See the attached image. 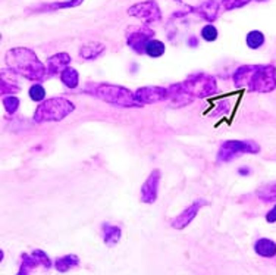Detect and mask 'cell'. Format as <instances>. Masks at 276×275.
<instances>
[{
    "instance_id": "obj_18",
    "label": "cell",
    "mask_w": 276,
    "mask_h": 275,
    "mask_svg": "<svg viewBox=\"0 0 276 275\" xmlns=\"http://www.w3.org/2000/svg\"><path fill=\"white\" fill-rule=\"evenodd\" d=\"M79 265V258L75 256V255H68V256H62V258H57L55 262L56 271L59 273H68L71 268H75Z\"/></svg>"
},
{
    "instance_id": "obj_16",
    "label": "cell",
    "mask_w": 276,
    "mask_h": 275,
    "mask_svg": "<svg viewBox=\"0 0 276 275\" xmlns=\"http://www.w3.org/2000/svg\"><path fill=\"white\" fill-rule=\"evenodd\" d=\"M254 252L262 258H275L276 243L269 238H259L254 243Z\"/></svg>"
},
{
    "instance_id": "obj_10",
    "label": "cell",
    "mask_w": 276,
    "mask_h": 275,
    "mask_svg": "<svg viewBox=\"0 0 276 275\" xmlns=\"http://www.w3.org/2000/svg\"><path fill=\"white\" fill-rule=\"evenodd\" d=\"M135 97L141 105H155L159 102H165L169 97V90L165 87H141L135 92Z\"/></svg>"
},
{
    "instance_id": "obj_9",
    "label": "cell",
    "mask_w": 276,
    "mask_h": 275,
    "mask_svg": "<svg viewBox=\"0 0 276 275\" xmlns=\"http://www.w3.org/2000/svg\"><path fill=\"white\" fill-rule=\"evenodd\" d=\"M52 261L49 259V256L43 252V250H34L31 255L28 253H24L22 255V262H21V267H19V275H25L33 273L37 267H43L46 270H50L52 268Z\"/></svg>"
},
{
    "instance_id": "obj_32",
    "label": "cell",
    "mask_w": 276,
    "mask_h": 275,
    "mask_svg": "<svg viewBox=\"0 0 276 275\" xmlns=\"http://www.w3.org/2000/svg\"><path fill=\"white\" fill-rule=\"evenodd\" d=\"M238 174H239V175H242V177H247V175L250 174V168H247V166L239 168V169H238Z\"/></svg>"
},
{
    "instance_id": "obj_12",
    "label": "cell",
    "mask_w": 276,
    "mask_h": 275,
    "mask_svg": "<svg viewBox=\"0 0 276 275\" xmlns=\"http://www.w3.org/2000/svg\"><path fill=\"white\" fill-rule=\"evenodd\" d=\"M204 205H209V202H206L204 199H198V200H196L194 203H191L181 215H178L176 218H173V220L170 221V227L172 228H175V229H182V228H185V227H188L193 220L197 217V214H198V211H200V208H203Z\"/></svg>"
},
{
    "instance_id": "obj_15",
    "label": "cell",
    "mask_w": 276,
    "mask_h": 275,
    "mask_svg": "<svg viewBox=\"0 0 276 275\" xmlns=\"http://www.w3.org/2000/svg\"><path fill=\"white\" fill-rule=\"evenodd\" d=\"M69 63H71V56L68 53H57V55L49 57L47 63H46L49 77H55L57 74H62L68 68Z\"/></svg>"
},
{
    "instance_id": "obj_8",
    "label": "cell",
    "mask_w": 276,
    "mask_h": 275,
    "mask_svg": "<svg viewBox=\"0 0 276 275\" xmlns=\"http://www.w3.org/2000/svg\"><path fill=\"white\" fill-rule=\"evenodd\" d=\"M155 31L147 25L141 27H129L126 30V43L137 53H146V46L150 40H153Z\"/></svg>"
},
{
    "instance_id": "obj_25",
    "label": "cell",
    "mask_w": 276,
    "mask_h": 275,
    "mask_svg": "<svg viewBox=\"0 0 276 275\" xmlns=\"http://www.w3.org/2000/svg\"><path fill=\"white\" fill-rule=\"evenodd\" d=\"M28 94H30L31 100H34V102H43L44 97H46V90L43 89L41 84H34V86H31Z\"/></svg>"
},
{
    "instance_id": "obj_34",
    "label": "cell",
    "mask_w": 276,
    "mask_h": 275,
    "mask_svg": "<svg viewBox=\"0 0 276 275\" xmlns=\"http://www.w3.org/2000/svg\"><path fill=\"white\" fill-rule=\"evenodd\" d=\"M257 1H268V0H257Z\"/></svg>"
},
{
    "instance_id": "obj_11",
    "label": "cell",
    "mask_w": 276,
    "mask_h": 275,
    "mask_svg": "<svg viewBox=\"0 0 276 275\" xmlns=\"http://www.w3.org/2000/svg\"><path fill=\"white\" fill-rule=\"evenodd\" d=\"M159 183H160V171L153 169L152 174L147 177L146 183L141 187V202L143 203H155L158 200V191H159Z\"/></svg>"
},
{
    "instance_id": "obj_3",
    "label": "cell",
    "mask_w": 276,
    "mask_h": 275,
    "mask_svg": "<svg viewBox=\"0 0 276 275\" xmlns=\"http://www.w3.org/2000/svg\"><path fill=\"white\" fill-rule=\"evenodd\" d=\"M88 93L93 94L94 97L120 108H141L143 105L137 100L135 93L129 92L125 87L116 86V84H108V83H100L94 84L90 89L87 87Z\"/></svg>"
},
{
    "instance_id": "obj_31",
    "label": "cell",
    "mask_w": 276,
    "mask_h": 275,
    "mask_svg": "<svg viewBox=\"0 0 276 275\" xmlns=\"http://www.w3.org/2000/svg\"><path fill=\"white\" fill-rule=\"evenodd\" d=\"M266 221L269 222V224H274L276 222V205L266 214Z\"/></svg>"
},
{
    "instance_id": "obj_6",
    "label": "cell",
    "mask_w": 276,
    "mask_h": 275,
    "mask_svg": "<svg viewBox=\"0 0 276 275\" xmlns=\"http://www.w3.org/2000/svg\"><path fill=\"white\" fill-rule=\"evenodd\" d=\"M257 155L260 153V146L256 141L251 140H228L223 141L219 152H218V161L219 162H231L235 158L241 155Z\"/></svg>"
},
{
    "instance_id": "obj_35",
    "label": "cell",
    "mask_w": 276,
    "mask_h": 275,
    "mask_svg": "<svg viewBox=\"0 0 276 275\" xmlns=\"http://www.w3.org/2000/svg\"><path fill=\"white\" fill-rule=\"evenodd\" d=\"M176 1H181V0H176Z\"/></svg>"
},
{
    "instance_id": "obj_20",
    "label": "cell",
    "mask_w": 276,
    "mask_h": 275,
    "mask_svg": "<svg viewBox=\"0 0 276 275\" xmlns=\"http://www.w3.org/2000/svg\"><path fill=\"white\" fill-rule=\"evenodd\" d=\"M256 194H257V197H259L262 202H266V203L276 202V181L262 185V187L257 190Z\"/></svg>"
},
{
    "instance_id": "obj_30",
    "label": "cell",
    "mask_w": 276,
    "mask_h": 275,
    "mask_svg": "<svg viewBox=\"0 0 276 275\" xmlns=\"http://www.w3.org/2000/svg\"><path fill=\"white\" fill-rule=\"evenodd\" d=\"M219 109L216 108V110L212 113V116H221L222 113H225V112H228V109H229V106H228V102L226 100H222L221 103H219Z\"/></svg>"
},
{
    "instance_id": "obj_33",
    "label": "cell",
    "mask_w": 276,
    "mask_h": 275,
    "mask_svg": "<svg viewBox=\"0 0 276 275\" xmlns=\"http://www.w3.org/2000/svg\"><path fill=\"white\" fill-rule=\"evenodd\" d=\"M188 45H190V46H197L198 42H197V39H190V40H188Z\"/></svg>"
},
{
    "instance_id": "obj_4",
    "label": "cell",
    "mask_w": 276,
    "mask_h": 275,
    "mask_svg": "<svg viewBox=\"0 0 276 275\" xmlns=\"http://www.w3.org/2000/svg\"><path fill=\"white\" fill-rule=\"evenodd\" d=\"M75 110V106L72 102H69L65 97H53L41 102V105L36 109L34 121L41 122H57L65 119L69 113Z\"/></svg>"
},
{
    "instance_id": "obj_28",
    "label": "cell",
    "mask_w": 276,
    "mask_h": 275,
    "mask_svg": "<svg viewBox=\"0 0 276 275\" xmlns=\"http://www.w3.org/2000/svg\"><path fill=\"white\" fill-rule=\"evenodd\" d=\"M251 0H222L223 3V7L226 10H234V9H238V7H242L245 4H248Z\"/></svg>"
},
{
    "instance_id": "obj_7",
    "label": "cell",
    "mask_w": 276,
    "mask_h": 275,
    "mask_svg": "<svg viewBox=\"0 0 276 275\" xmlns=\"http://www.w3.org/2000/svg\"><path fill=\"white\" fill-rule=\"evenodd\" d=\"M128 15L141 19L144 25L159 22L162 19V12H160L159 4L156 3V0H147V1L137 3V4L131 6L128 9Z\"/></svg>"
},
{
    "instance_id": "obj_14",
    "label": "cell",
    "mask_w": 276,
    "mask_h": 275,
    "mask_svg": "<svg viewBox=\"0 0 276 275\" xmlns=\"http://www.w3.org/2000/svg\"><path fill=\"white\" fill-rule=\"evenodd\" d=\"M219 1L218 0H206L197 7H191V10L198 15L201 19L207 22H215L219 16Z\"/></svg>"
},
{
    "instance_id": "obj_23",
    "label": "cell",
    "mask_w": 276,
    "mask_h": 275,
    "mask_svg": "<svg viewBox=\"0 0 276 275\" xmlns=\"http://www.w3.org/2000/svg\"><path fill=\"white\" fill-rule=\"evenodd\" d=\"M146 53L150 57H159L165 53V45L159 40H150L146 46Z\"/></svg>"
},
{
    "instance_id": "obj_5",
    "label": "cell",
    "mask_w": 276,
    "mask_h": 275,
    "mask_svg": "<svg viewBox=\"0 0 276 275\" xmlns=\"http://www.w3.org/2000/svg\"><path fill=\"white\" fill-rule=\"evenodd\" d=\"M185 92H188L194 99H204L216 94L218 92V83L213 75L204 74V72H196L187 77L184 83H181Z\"/></svg>"
},
{
    "instance_id": "obj_2",
    "label": "cell",
    "mask_w": 276,
    "mask_h": 275,
    "mask_svg": "<svg viewBox=\"0 0 276 275\" xmlns=\"http://www.w3.org/2000/svg\"><path fill=\"white\" fill-rule=\"evenodd\" d=\"M4 60L12 72L24 77L25 80L41 83L46 78H49L46 65H43L41 60H39V57L31 49L27 47L10 49L6 52Z\"/></svg>"
},
{
    "instance_id": "obj_13",
    "label": "cell",
    "mask_w": 276,
    "mask_h": 275,
    "mask_svg": "<svg viewBox=\"0 0 276 275\" xmlns=\"http://www.w3.org/2000/svg\"><path fill=\"white\" fill-rule=\"evenodd\" d=\"M169 90V97L167 100L170 102V105L173 108H182V106H187L190 103L194 102V97L184 90V87L181 86V83L178 84H172L170 87H167Z\"/></svg>"
},
{
    "instance_id": "obj_26",
    "label": "cell",
    "mask_w": 276,
    "mask_h": 275,
    "mask_svg": "<svg viewBox=\"0 0 276 275\" xmlns=\"http://www.w3.org/2000/svg\"><path fill=\"white\" fill-rule=\"evenodd\" d=\"M3 106L7 113H15L19 108V99L15 96H6L3 97Z\"/></svg>"
},
{
    "instance_id": "obj_27",
    "label": "cell",
    "mask_w": 276,
    "mask_h": 275,
    "mask_svg": "<svg viewBox=\"0 0 276 275\" xmlns=\"http://www.w3.org/2000/svg\"><path fill=\"white\" fill-rule=\"evenodd\" d=\"M201 37H203L206 42H215V40L218 39V30H216V27L212 25V24L203 27V30H201Z\"/></svg>"
},
{
    "instance_id": "obj_29",
    "label": "cell",
    "mask_w": 276,
    "mask_h": 275,
    "mask_svg": "<svg viewBox=\"0 0 276 275\" xmlns=\"http://www.w3.org/2000/svg\"><path fill=\"white\" fill-rule=\"evenodd\" d=\"M82 0H71V1H63V3H55V4H47L44 9H62V7H75L81 4Z\"/></svg>"
},
{
    "instance_id": "obj_17",
    "label": "cell",
    "mask_w": 276,
    "mask_h": 275,
    "mask_svg": "<svg viewBox=\"0 0 276 275\" xmlns=\"http://www.w3.org/2000/svg\"><path fill=\"white\" fill-rule=\"evenodd\" d=\"M102 229H103V240L108 246H115L120 240L122 231L119 227L111 225V224H103Z\"/></svg>"
},
{
    "instance_id": "obj_21",
    "label": "cell",
    "mask_w": 276,
    "mask_h": 275,
    "mask_svg": "<svg viewBox=\"0 0 276 275\" xmlns=\"http://www.w3.org/2000/svg\"><path fill=\"white\" fill-rule=\"evenodd\" d=\"M60 80L62 83L68 87V89H77L78 83H79V74L77 69L74 68H66L62 74H60Z\"/></svg>"
},
{
    "instance_id": "obj_24",
    "label": "cell",
    "mask_w": 276,
    "mask_h": 275,
    "mask_svg": "<svg viewBox=\"0 0 276 275\" xmlns=\"http://www.w3.org/2000/svg\"><path fill=\"white\" fill-rule=\"evenodd\" d=\"M16 81L15 80H12V81H7V80H4L3 77H1V94L6 97V94L9 96V94H15V93H18L19 90H21V87L18 86V84H15Z\"/></svg>"
},
{
    "instance_id": "obj_19",
    "label": "cell",
    "mask_w": 276,
    "mask_h": 275,
    "mask_svg": "<svg viewBox=\"0 0 276 275\" xmlns=\"http://www.w3.org/2000/svg\"><path fill=\"white\" fill-rule=\"evenodd\" d=\"M105 52V46L100 43H90L81 47L79 56L85 60H94Z\"/></svg>"
},
{
    "instance_id": "obj_1",
    "label": "cell",
    "mask_w": 276,
    "mask_h": 275,
    "mask_svg": "<svg viewBox=\"0 0 276 275\" xmlns=\"http://www.w3.org/2000/svg\"><path fill=\"white\" fill-rule=\"evenodd\" d=\"M238 89L253 93H271L276 89V68L274 65H244L232 75Z\"/></svg>"
},
{
    "instance_id": "obj_22",
    "label": "cell",
    "mask_w": 276,
    "mask_h": 275,
    "mask_svg": "<svg viewBox=\"0 0 276 275\" xmlns=\"http://www.w3.org/2000/svg\"><path fill=\"white\" fill-rule=\"evenodd\" d=\"M245 42H247V46L250 49L256 50V49H259V47H262L265 45V36L260 31H250L247 34V40Z\"/></svg>"
}]
</instances>
